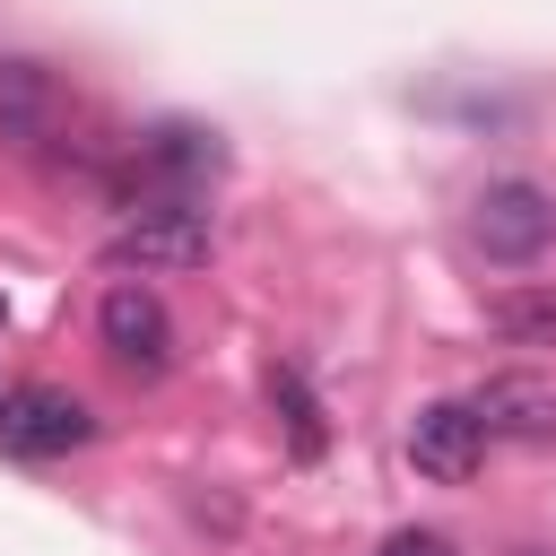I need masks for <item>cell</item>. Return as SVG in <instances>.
<instances>
[{"instance_id":"cell-6","label":"cell","mask_w":556,"mask_h":556,"mask_svg":"<svg viewBox=\"0 0 556 556\" xmlns=\"http://www.w3.org/2000/svg\"><path fill=\"white\" fill-rule=\"evenodd\" d=\"M469 408H478L486 443H495V434H513V443H547V434H556V382H547V374H486V382L469 391Z\"/></svg>"},{"instance_id":"cell-12","label":"cell","mask_w":556,"mask_h":556,"mask_svg":"<svg viewBox=\"0 0 556 556\" xmlns=\"http://www.w3.org/2000/svg\"><path fill=\"white\" fill-rule=\"evenodd\" d=\"M0 321H9V295H0Z\"/></svg>"},{"instance_id":"cell-7","label":"cell","mask_w":556,"mask_h":556,"mask_svg":"<svg viewBox=\"0 0 556 556\" xmlns=\"http://www.w3.org/2000/svg\"><path fill=\"white\" fill-rule=\"evenodd\" d=\"M139 165L165 182L156 200H191V182H208V174L226 165V148H217V130H200V122H156V130L139 139Z\"/></svg>"},{"instance_id":"cell-8","label":"cell","mask_w":556,"mask_h":556,"mask_svg":"<svg viewBox=\"0 0 556 556\" xmlns=\"http://www.w3.org/2000/svg\"><path fill=\"white\" fill-rule=\"evenodd\" d=\"M61 122V87L35 61H0V139L9 148H43Z\"/></svg>"},{"instance_id":"cell-2","label":"cell","mask_w":556,"mask_h":556,"mask_svg":"<svg viewBox=\"0 0 556 556\" xmlns=\"http://www.w3.org/2000/svg\"><path fill=\"white\" fill-rule=\"evenodd\" d=\"M113 261H130V269H200L208 261V208H191V200H139L113 226Z\"/></svg>"},{"instance_id":"cell-3","label":"cell","mask_w":556,"mask_h":556,"mask_svg":"<svg viewBox=\"0 0 556 556\" xmlns=\"http://www.w3.org/2000/svg\"><path fill=\"white\" fill-rule=\"evenodd\" d=\"M0 443L26 460H52V452L96 443V417H87V400H70L52 382H17V391H0Z\"/></svg>"},{"instance_id":"cell-10","label":"cell","mask_w":556,"mask_h":556,"mask_svg":"<svg viewBox=\"0 0 556 556\" xmlns=\"http://www.w3.org/2000/svg\"><path fill=\"white\" fill-rule=\"evenodd\" d=\"M486 321L521 348H556V287H521V295H495Z\"/></svg>"},{"instance_id":"cell-4","label":"cell","mask_w":556,"mask_h":556,"mask_svg":"<svg viewBox=\"0 0 556 556\" xmlns=\"http://www.w3.org/2000/svg\"><path fill=\"white\" fill-rule=\"evenodd\" d=\"M96 330H104V348H113L122 365H139V374H165V365H174V313H165L156 287H139V278L104 287Z\"/></svg>"},{"instance_id":"cell-1","label":"cell","mask_w":556,"mask_h":556,"mask_svg":"<svg viewBox=\"0 0 556 556\" xmlns=\"http://www.w3.org/2000/svg\"><path fill=\"white\" fill-rule=\"evenodd\" d=\"M469 243H478L486 261H504V269L539 261V252L556 243V191H539V182H521V174L486 182L478 208H469Z\"/></svg>"},{"instance_id":"cell-11","label":"cell","mask_w":556,"mask_h":556,"mask_svg":"<svg viewBox=\"0 0 556 556\" xmlns=\"http://www.w3.org/2000/svg\"><path fill=\"white\" fill-rule=\"evenodd\" d=\"M374 556H460V547H452L443 530H391V539H382Z\"/></svg>"},{"instance_id":"cell-5","label":"cell","mask_w":556,"mask_h":556,"mask_svg":"<svg viewBox=\"0 0 556 556\" xmlns=\"http://www.w3.org/2000/svg\"><path fill=\"white\" fill-rule=\"evenodd\" d=\"M408 460H417V478L460 486V478L486 460V426H478V408H469V400H426V408L408 417Z\"/></svg>"},{"instance_id":"cell-9","label":"cell","mask_w":556,"mask_h":556,"mask_svg":"<svg viewBox=\"0 0 556 556\" xmlns=\"http://www.w3.org/2000/svg\"><path fill=\"white\" fill-rule=\"evenodd\" d=\"M269 408H278V426H287V452H295V460H321L330 426H321V400L304 391L295 365H269Z\"/></svg>"}]
</instances>
